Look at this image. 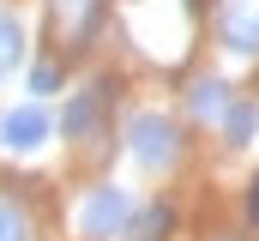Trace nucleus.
I'll return each instance as SVG.
<instances>
[{"instance_id":"1","label":"nucleus","mask_w":259,"mask_h":241,"mask_svg":"<svg viewBox=\"0 0 259 241\" xmlns=\"http://www.w3.org/2000/svg\"><path fill=\"white\" fill-rule=\"evenodd\" d=\"M127 217H133L127 187H97V193H91V199L78 205V235H91V241L121 235V229H127Z\"/></svg>"},{"instance_id":"2","label":"nucleus","mask_w":259,"mask_h":241,"mask_svg":"<svg viewBox=\"0 0 259 241\" xmlns=\"http://www.w3.org/2000/svg\"><path fill=\"white\" fill-rule=\"evenodd\" d=\"M127 139H133V157H139L145 169H169V163H175V151H181L175 120H163V115H133Z\"/></svg>"},{"instance_id":"3","label":"nucleus","mask_w":259,"mask_h":241,"mask_svg":"<svg viewBox=\"0 0 259 241\" xmlns=\"http://www.w3.org/2000/svg\"><path fill=\"white\" fill-rule=\"evenodd\" d=\"M0 145H6V151H18V157L42 151V145H49V115H42L36 103L6 109V115H0Z\"/></svg>"},{"instance_id":"4","label":"nucleus","mask_w":259,"mask_h":241,"mask_svg":"<svg viewBox=\"0 0 259 241\" xmlns=\"http://www.w3.org/2000/svg\"><path fill=\"white\" fill-rule=\"evenodd\" d=\"M223 43L235 55H259V6H229L223 12Z\"/></svg>"},{"instance_id":"5","label":"nucleus","mask_w":259,"mask_h":241,"mask_svg":"<svg viewBox=\"0 0 259 241\" xmlns=\"http://www.w3.org/2000/svg\"><path fill=\"white\" fill-rule=\"evenodd\" d=\"M97 115H103V91L72 97V109H66V139H91V133H97Z\"/></svg>"},{"instance_id":"6","label":"nucleus","mask_w":259,"mask_h":241,"mask_svg":"<svg viewBox=\"0 0 259 241\" xmlns=\"http://www.w3.org/2000/svg\"><path fill=\"white\" fill-rule=\"evenodd\" d=\"M193 115H205V120L229 115V85H223V78H199L193 85Z\"/></svg>"},{"instance_id":"7","label":"nucleus","mask_w":259,"mask_h":241,"mask_svg":"<svg viewBox=\"0 0 259 241\" xmlns=\"http://www.w3.org/2000/svg\"><path fill=\"white\" fill-rule=\"evenodd\" d=\"M18 49H24V30H18V18H12V12H0V78L12 72Z\"/></svg>"},{"instance_id":"8","label":"nucleus","mask_w":259,"mask_h":241,"mask_svg":"<svg viewBox=\"0 0 259 241\" xmlns=\"http://www.w3.org/2000/svg\"><path fill=\"white\" fill-rule=\"evenodd\" d=\"M253 120H259V109H253V103H229L223 127H229V139H235V145H247V139H253Z\"/></svg>"},{"instance_id":"9","label":"nucleus","mask_w":259,"mask_h":241,"mask_svg":"<svg viewBox=\"0 0 259 241\" xmlns=\"http://www.w3.org/2000/svg\"><path fill=\"white\" fill-rule=\"evenodd\" d=\"M0 241H30V217L6 199H0Z\"/></svg>"},{"instance_id":"10","label":"nucleus","mask_w":259,"mask_h":241,"mask_svg":"<svg viewBox=\"0 0 259 241\" xmlns=\"http://www.w3.org/2000/svg\"><path fill=\"white\" fill-rule=\"evenodd\" d=\"M55 85H61L55 66H36V72H30V91H55Z\"/></svg>"},{"instance_id":"11","label":"nucleus","mask_w":259,"mask_h":241,"mask_svg":"<svg viewBox=\"0 0 259 241\" xmlns=\"http://www.w3.org/2000/svg\"><path fill=\"white\" fill-rule=\"evenodd\" d=\"M247 217L259 223V175H253V193H247Z\"/></svg>"}]
</instances>
